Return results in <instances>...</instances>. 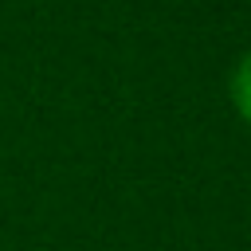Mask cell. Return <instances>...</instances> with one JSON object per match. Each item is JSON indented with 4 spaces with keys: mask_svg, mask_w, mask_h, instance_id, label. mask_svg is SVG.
Here are the masks:
<instances>
[{
    "mask_svg": "<svg viewBox=\"0 0 251 251\" xmlns=\"http://www.w3.org/2000/svg\"><path fill=\"white\" fill-rule=\"evenodd\" d=\"M231 106L243 122H251V51H243L231 71Z\"/></svg>",
    "mask_w": 251,
    "mask_h": 251,
    "instance_id": "6da1fadb",
    "label": "cell"
}]
</instances>
